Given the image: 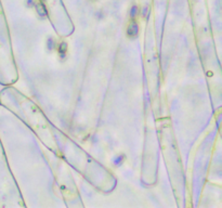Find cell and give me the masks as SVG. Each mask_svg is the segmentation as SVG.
<instances>
[{
    "label": "cell",
    "mask_w": 222,
    "mask_h": 208,
    "mask_svg": "<svg viewBox=\"0 0 222 208\" xmlns=\"http://www.w3.org/2000/svg\"><path fill=\"white\" fill-rule=\"evenodd\" d=\"M127 34L130 37H135L138 34V25L135 23H132L131 25L129 26L128 29H127Z\"/></svg>",
    "instance_id": "6da1fadb"
},
{
    "label": "cell",
    "mask_w": 222,
    "mask_h": 208,
    "mask_svg": "<svg viewBox=\"0 0 222 208\" xmlns=\"http://www.w3.org/2000/svg\"><path fill=\"white\" fill-rule=\"evenodd\" d=\"M65 51H66V45H65V43H62L61 46H60V52H61L62 54H64Z\"/></svg>",
    "instance_id": "7a4b0ae2"
},
{
    "label": "cell",
    "mask_w": 222,
    "mask_h": 208,
    "mask_svg": "<svg viewBox=\"0 0 222 208\" xmlns=\"http://www.w3.org/2000/svg\"><path fill=\"white\" fill-rule=\"evenodd\" d=\"M135 13H137V7H133V8H132V12H131L132 16L135 15Z\"/></svg>",
    "instance_id": "3957f363"
}]
</instances>
